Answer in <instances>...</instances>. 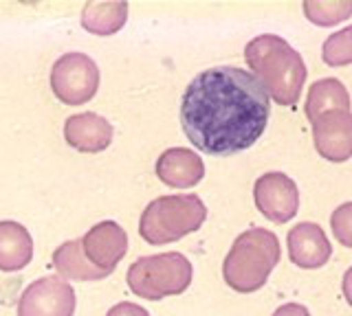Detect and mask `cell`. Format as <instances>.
Masks as SVG:
<instances>
[{"label":"cell","instance_id":"6da1fadb","mask_svg":"<svg viewBox=\"0 0 352 316\" xmlns=\"http://www.w3.org/2000/svg\"><path fill=\"white\" fill-rule=\"evenodd\" d=\"M271 97L249 71L216 66L198 73L183 93V132L205 154L249 149L262 136Z\"/></svg>","mask_w":352,"mask_h":316},{"label":"cell","instance_id":"7a4b0ae2","mask_svg":"<svg viewBox=\"0 0 352 316\" xmlns=\"http://www.w3.org/2000/svg\"><path fill=\"white\" fill-rule=\"evenodd\" d=\"M245 60L269 97L280 106H295L306 82V64L289 42L264 34L253 38L245 49Z\"/></svg>","mask_w":352,"mask_h":316},{"label":"cell","instance_id":"3957f363","mask_svg":"<svg viewBox=\"0 0 352 316\" xmlns=\"http://www.w3.org/2000/svg\"><path fill=\"white\" fill-rule=\"evenodd\" d=\"M280 239L267 228H249L236 237L225 257L223 277L236 292L249 294L269 281L273 268L280 264Z\"/></svg>","mask_w":352,"mask_h":316},{"label":"cell","instance_id":"277c9868","mask_svg":"<svg viewBox=\"0 0 352 316\" xmlns=\"http://www.w3.org/2000/svg\"><path fill=\"white\" fill-rule=\"evenodd\" d=\"M207 206L194 193L163 195L152 200L141 213L139 233L148 244H170L203 226Z\"/></svg>","mask_w":352,"mask_h":316},{"label":"cell","instance_id":"5b68a950","mask_svg":"<svg viewBox=\"0 0 352 316\" xmlns=\"http://www.w3.org/2000/svg\"><path fill=\"white\" fill-rule=\"evenodd\" d=\"M194 268L181 253L139 257L128 270V286L141 299L159 301L190 288Z\"/></svg>","mask_w":352,"mask_h":316},{"label":"cell","instance_id":"8992f818","mask_svg":"<svg viewBox=\"0 0 352 316\" xmlns=\"http://www.w3.org/2000/svg\"><path fill=\"white\" fill-rule=\"evenodd\" d=\"M53 95L66 106H82L91 101L99 88V69L84 53H66L53 64Z\"/></svg>","mask_w":352,"mask_h":316},{"label":"cell","instance_id":"52a82bcc","mask_svg":"<svg viewBox=\"0 0 352 316\" xmlns=\"http://www.w3.org/2000/svg\"><path fill=\"white\" fill-rule=\"evenodd\" d=\"M253 200L258 211L275 224L289 222L300 209V191L297 184L282 171H269L256 180Z\"/></svg>","mask_w":352,"mask_h":316},{"label":"cell","instance_id":"ba28073f","mask_svg":"<svg viewBox=\"0 0 352 316\" xmlns=\"http://www.w3.org/2000/svg\"><path fill=\"white\" fill-rule=\"evenodd\" d=\"M75 290L58 277H42L22 292L18 316H73Z\"/></svg>","mask_w":352,"mask_h":316},{"label":"cell","instance_id":"9c48e42d","mask_svg":"<svg viewBox=\"0 0 352 316\" xmlns=\"http://www.w3.org/2000/svg\"><path fill=\"white\" fill-rule=\"evenodd\" d=\"M313 138L319 156L330 162L352 158V112L335 110L313 123Z\"/></svg>","mask_w":352,"mask_h":316},{"label":"cell","instance_id":"30bf717a","mask_svg":"<svg viewBox=\"0 0 352 316\" xmlns=\"http://www.w3.org/2000/svg\"><path fill=\"white\" fill-rule=\"evenodd\" d=\"M82 246L91 264L110 275L128 250V235L117 222H99L82 237Z\"/></svg>","mask_w":352,"mask_h":316},{"label":"cell","instance_id":"8fae6325","mask_svg":"<svg viewBox=\"0 0 352 316\" xmlns=\"http://www.w3.org/2000/svg\"><path fill=\"white\" fill-rule=\"evenodd\" d=\"M286 244H289V257L293 264L306 270L326 266L333 255V246H330L324 228L315 222H300L293 226L286 237Z\"/></svg>","mask_w":352,"mask_h":316},{"label":"cell","instance_id":"7c38bea8","mask_svg":"<svg viewBox=\"0 0 352 316\" xmlns=\"http://www.w3.org/2000/svg\"><path fill=\"white\" fill-rule=\"evenodd\" d=\"M157 176L168 187L190 189L201 182L205 176L203 158L187 147L165 149L157 160Z\"/></svg>","mask_w":352,"mask_h":316},{"label":"cell","instance_id":"4fadbf2b","mask_svg":"<svg viewBox=\"0 0 352 316\" xmlns=\"http://www.w3.org/2000/svg\"><path fill=\"white\" fill-rule=\"evenodd\" d=\"M64 138L75 149L97 154V151H104L113 141V125L95 112L73 114L64 123Z\"/></svg>","mask_w":352,"mask_h":316},{"label":"cell","instance_id":"5bb4252c","mask_svg":"<svg viewBox=\"0 0 352 316\" xmlns=\"http://www.w3.org/2000/svg\"><path fill=\"white\" fill-rule=\"evenodd\" d=\"M33 257V239L18 222H0V270L16 272L25 268Z\"/></svg>","mask_w":352,"mask_h":316},{"label":"cell","instance_id":"9a60e30c","mask_svg":"<svg viewBox=\"0 0 352 316\" xmlns=\"http://www.w3.org/2000/svg\"><path fill=\"white\" fill-rule=\"evenodd\" d=\"M53 268L60 272L64 279L71 281H99L108 277L104 270L91 264V259L86 257L82 239H71L58 246L53 253Z\"/></svg>","mask_w":352,"mask_h":316},{"label":"cell","instance_id":"2e32d148","mask_svg":"<svg viewBox=\"0 0 352 316\" xmlns=\"http://www.w3.org/2000/svg\"><path fill=\"white\" fill-rule=\"evenodd\" d=\"M306 117L308 121L315 123L319 117H324L328 112L335 110H350V95L346 90V86L339 80H319L308 88L306 97Z\"/></svg>","mask_w":352,"mask_h":316},{"label":"cell","instance_id":"e0dca14e","mask_svg":"<svg viewBox=\"0 0 352 316\" xmlns=\"http://www.w3.org/2000/svg\"><path fill=\"white\" fill-rule=\"evenodd\" d=\"M126 3H88L82 9V27L95 36H113L126 25Z\"/></svg>","mask_w":352,"mask_h":316},{"label":"cell","instance_id":"ac0fdd59","mask_svg":"<svg viewBox=\"0 0 352 316\" xmlns=\"http://www.w3.org/2000/svg\"><path fill=\"white\" fill-rule=\"evenodd\" d=\"M302 9L313 25L333 27L352 16V0H306Z\"/></svg>","mask_w":352,"mask_h":316},{"label":"cell","instance_id":"d6986e66","mask_svg":"<svg viewBox=\"0 0 352 316\" xmlns=\"http://www.w3.org/2000/svg\"><path fill=\"white\" fill-rule=\"evenodd\" d=\"M322 58L328 66H348V64H352V25L328 36L322 47Z\"/></svg>","mask_w":352,"mask_h":316},{"label":"cell","instance_id":"ffe728a7","mask_svg":"<svg viewBox=\"0 0 352 316\" xmlns=\"http://www.w3.org/2000/svg\"><path fill=\"white\" fill-rule=\"evenodd\" d=\"M330 226H333L337 242L352 248V202H344L337 206L333 211V217H330Z\"/></svg>","mask_w":352,"mask_h":316},{"label":"cell","instance_id":"44dd1931","mask_svg":"<svg viewBox=\"0 0 352 316\" xmlns=\"http://www.w3.org/2000/svg\"><path fill=\"white\" fill-rule=\"evenodd\" d=\"M106 316H150V314H148V310H143L141 305L124 301V303L113 305V308L108 310Z\"/></svg>","mask_w":352,"mask_h":316},{"label":"cell","instance_id":"7402d4cb","mask_svg":"<svg viewBox=\"0 0 352 316\" xmlns=\"http://www.w3.org/2000/svg\"><path fill=\"white\" fill-rule=\"evenodd\" d=\"M273 316H311V312H308V308H304L302 303H286V305H280V308L273 312Z\"/></svg>","mask_w":352,"mask_h":316},{"label":"cell","instance_id":"603a6c76","mask_svg":"<svg viewBox=\"0 0 352 316\" xmlns=\"http://www.w3.org/2000/svg\"><path fill=\"white\" fill-rule=\"evenodd\" d=\"M341 290H344V297H346V301L350 303V308H352V266L346 270L344 281H341Z\"/></svg>","mask_w":352,"mask_h":316}]
</instances>
